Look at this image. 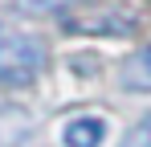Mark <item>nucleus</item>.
I'll return each mask as SVG.
<instances>
[{
	"label": "nucleus",
	"instance_id": "f257e3e1",
	"mask_svg": "<svg viewBox=\"0 0 151 147\" xmlns=\"http://www.w3.org/2000/svg\"><path fill=\"white\" fill-rule=\"evenodd\" d=\"M45 66V49L33 33H17L0 24V82L8 86H29Z\"/></svg>",
	"mask_w": 151,
	"mask_h": 147
},
{
	"label": "nucleus",
	"instance_id": "f03ea898",
	"mask_svg": "<svg viewBox=\"0 0 151 147\" xmlns=\"http://www.w3.org/2000/svg\"><path fill=\"white\" fill-rule=\"evenodd\" d=\"M119 82H123L127 90H151V45L139 49V53H131V57L123 61Z\"/></svg>",
	"mask_w": 151,
	"mask_h": 147
},
{
	"label": "nucleus",
	"instance_id": "7ed1b4c3",
	"mask_svg": "<svg viewBox=\"0 0 151 147\" xmlns=\"http://www.w3.org/2000/svg\"><path fill=\"white\" fill-rule=\"evenodd\" d=\"M102 135H106L102 119H74V122H65L61 143H65V147H98Z\"/></svg>",
	"mask_w": 151,
	"mask_h": 147
},
{
	"label": "nucleus",
	"instance_id": "20e7f679",
	"mask_svg": "<svg viewBox=\"0 0 151 147\" xmlns=\"http://www.w3.org/2000/svg\"><path fill=\"white\" fill-rule=\"evenodd\" d=\"M119 147H151V115H143V119L135 122V127L123 135V143H119Z\"/></svg>",
	"mask_w": 151,
	"mask_h": 147
},
{
	"label": "nucleus",
	"instance_id": "39448f33",
	"mask_svg": "<svg viewBox=\"0 0 151 147\" xmlns=\"http://www.w3.org/2000/svg\"><path fill=\"white\" fill-rule=\"evenodd\" d=\"M25 12H61V8H70L78 0H17Z\"/></svg>",
	"mask_w": 151,
	"mask_h": 147
}]
</instances>
